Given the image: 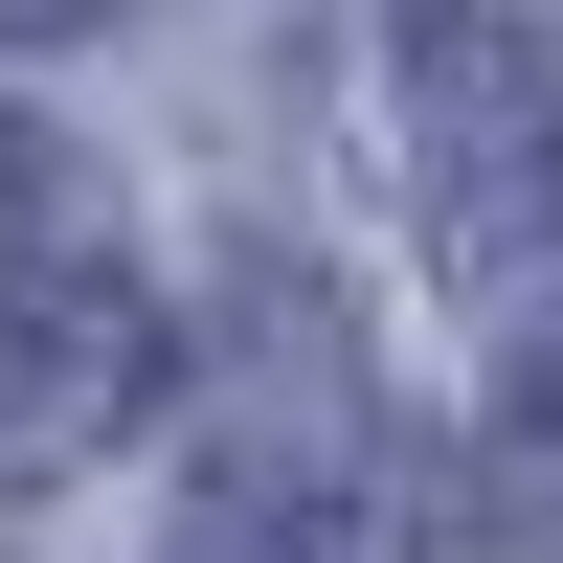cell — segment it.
Segmentation results:
<instances>
[{
    "mask_svg": "<svg viewBox=\"0 0 563 563\" xmlns=\"http://www.w3.org/2000/svg\"><path fill=\"white\" fill-rule=\"evenodd\" d=\"M406 158H429L451 271L563 249V45H541V0H406Z\"/></svg>",
    "mask_w": 563,
    "mask_h": 563,
    "instance_id": "cell-1",
    "label": "cell"
},
{
    "mask_svg": "<svg viewBox=\"0 0 563 563\" xmlns=\"http://www.w3.org/2000/svg\"><path fill=\"white\" fill-rule=\"evenodd\" d=\"M180 563H406V496L339 384H249L180 474Z\"/></svg>",
    "mask_w": 563,
    "mask_h": 563,
    "instance_id": "cell-2",
    "label": "cell"
},
{
    "mask_svg": "<svg viewBox=\"0 0 563 563\" xmlns=\"http://www.w3.org/2000/svg\"><path fill=\"white\" fill-rule=\"evenodd\" d=\"M158 406V294L113 249H0V474H68Z\"/></svg>",
    "mask_w": 563,
    "mask_h": 563,
    "instance_id": "cell-3",
    "label": "cell"
},
{
    "mask_svg": "<svg viewBox=\"0 0 563 563\" xmlns=\"http://www.w3.org/2000/svg\"><path fill=\"white\" fill-rule=\"evenodd\" d=\"M474 563H563V339L496 384V429H474Z\"/></svg>",
    "mask_w": 563,
    "mask_h": 563,
    "instance_id": "cell-4",
    "label": "cell"
},
{
    "mask_svg": "<svg viewBox=\"0 0 563 563\" xmlns=\"http://www.w3.org/2000/svg\"><path fill=\"white\" fill-rule=\"evenodd\" d=\"M0 23H23V45H68V23H113V0H0Z\"/></svg>",
    "mask_w": 563,
    "mask_h": 563,
    "instance_id": "cell-5",
    "label": "cell"
}]
</instances>
